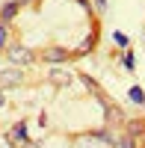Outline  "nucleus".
Returning a JSON list of instances; mask_svg holds the SVG:
<instances>
[{"instance_id":"9","label":"nucleus","mask_w":145,"mask_h":148,"mask_svg":"<svg viewBox=\"0 0 145 148\" xmlns=\"http://www.w3.org/2000/svg\"><path fill=\"white\" fill-rule=\"evenodd\" d=\"M116 148H133V139H130V136H122V139L116 142Z\"/></svg>"},{"instance_id":"10","label":"nucleus","mask_w":145,"mask_h":148,"mask_svg":"<svg viewBox=\"0 0 145 148\" xmlns=\"http://www.w3.org/2000/svg\"><path fill=\"white\" fill-rule=\"evenodd\" d=\"M113 39H116V45H122V47H127V36H124V33H116Z\"/></svg>"},{"instance_id":"1","label":"nucleus","mask_w":145,"mask_h":148,"mask_svg":"<svg viewBox=\"0 0 145 148\" xmlns=\"http://www.w3.org/2000/svg\"><path fill=\"white\" fill-rule=\"evenodd\" d=\"M24 83V74L18 68H6L0 71V89H9V86H21Z\"/></svg>"},{"instance_id":"13","label":"nucleus","mask_w":145,"mask_h":148,"mask_svg":"<svg viewBox=\"0 0 145 148\" xmlns=\"http://www.w3.org/2000/svg\"><path fill=\"white\" fill-rule=\"evenodd\" d=\"M95 6H98V9H104V6H107V0H95Z\"/></svg>"},{"instance_id":"5","label":"nucleus","mask_w":145,"mask_h":148,"mask_svg":"<svg viewBox=\"0 0 145 148\" xmlns=\"http://www.w3.org/2000/svg\"><path fill=\"white\" fill-rule=\"evenodd\" d=\"M104 113H107V125H118V121H124L122 110L113 107V104H104Z\"/></svg>"},{"instance_id":"12","label":"nucleus","mask_w":145,"mask_h":148,"mask_svg":"<svg viewBox=\"0 0 145 148\" xmlns=\"http://www.w3.org/2000/svg\"><path fill=\"white\" fill-rule=\"evenodd\" d=\"M124 68H127V71L133 68V56H130V53H124Z\"/></svg>"},{"instance_id":"7","label":"nucleus","mask_w":145,"mask_h":148,"mask_svg":"<svg viewBox=\"0 0 145 148\" xmlns=\"http://www.w3.org/2000/svg\"><path fill=\"white\" fill-rule=\"evenodd\" d=\"M127 95H130V101H133V104H145V92L139 89V86H133V89H130Z\"/></svg>"},{"instance_id":"8","label":"nucleus","mask_w":145,"mask_h":148,"mask_svg":"<svg viewBox=\"0 0 145 148\" xmlns=\"http://www.w3.org/2000/svg\"><path fill=\"white\" fill-rule=\"evenodd\" d=\"M142 130H145L142 121H130V136H136V133H142Z\"/></svg>"},{"instance_id":"11","label":"nucleus","mask_w":145,"mask_h":148,"mask_svg":"<svg viewBox=\"0 0 145 148\" xmlns=\"http://www.w3.org/2000/svg\"><path fill=\"white\" fill-rule=\"evenodd\" d=\"M3 45H6V24H0V51H3Z\"/></svg>"},{"instance_id":"4","label":"nucleus","mask_w":145,"mask_h":148,"mask_svg":"<svg viewBox=\"0 0 145 148\" xmlns=\"http://www.w3.org/2000/svg\"><path fill=\"white\" fill-rule=\"evenodd\" d=\"M44 59H47V62H65V59H68V51H62V47H47V51H44Z\"/></svg>"},{"instance_id":"6","label":"nucleus","mask_w":145,"mask_h":148,"mask_svg":"<svg viewBox=\"0 0 145 148\" xmlns=\"http://www.w3.org/2000/svg\"><path fill=\"white\" fill-rule=\"evenodd\" d=\"M15 15H18V3H6L3 9H0V18H3V24H6V21H12Z\"/></svg>"},{"instance_id":"3","label":"nucleus","mask_w":145,"mask_h":148,"mask_svg":"<svg viewBox=\"0 0 145 148\" xmlns=\"http://www.w3.org/2000/svg\"><path fill=\"white\" fill-rule=\"evenodd\" d=\"M9 59H12L15 65H30V62H33V53L27 51V47L15 45V47H9Z\"/></svg>"},{"instance_id":"2","label":"nucleus","mask_w":145,"mask_h":148,"mask_svg":"<svg viewBox=\"0 0 145 148\" xmlns=\"http://www.w3.org/2000/svg\"><path fill=\"white\" fill-rule=\"evenodd\" d=\"M9 142H12V148H27V125L24 121H18L9 130Z\"/></svg>"}]
</instances>
